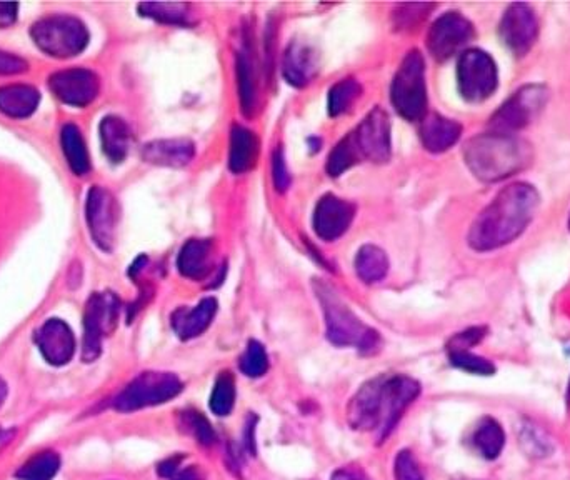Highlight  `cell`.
I'll return each instance as SVG.
<instances>
[{
  "mask_svg": "<svg viewBox=\"0 0 570 480\" xmlns=\"http://www.w3.org/2000/svg\"><path fill=\"white\" fill-rule=\"evenodd\" d=\"M272 179H274L275 189L285 192L290 187V174L285 164L284 150L277 149L272 155Z\"/></svg>",
  "mask_w": 570,
  "mask_h": 480,
  "instance_id": "41",
  "label": "cell"
},
{
  "mask_svg": "<svg viewBox=\"0 0 570 480\" xmlns=\"http://www.w3.org/2000/svg\"><path fill=\"white\" fill-rule=\"evenodd\" d=\"M360 160H370L374 164H384L392 154L389 115L380 107H374L365 115L359 127L350 132Z\"/></svg>",
  "mask_w": 570,
  "mask_h": 480,
  "instance_id": "12",
  "label": "cell"
},
{
  "mask_svg": "<svg viewBox=\"0 0 570 480\" xmlns=\"http://www.w3.org/2000/svg\"><path fill=\"white\" fill-rule=\"evenodd\" d=\"M195 145L187 139L154 140L144 145L142 157L149 164L180 169L194 159Z\"/></svg>",
  "mask_w": 570,
  "mask_h": 480,
  "instance_id": "21",
  "label": "cell"
},
{
  "mask_svg": "<svg viewBox=\"0 0 570 480\" xmlns=\"http://www.w3.org/2000/svg\"><path fill=\"white\" fill-rule=\"evenodd\" d=\"M60 144L72 172L77 175L87 174L90 170L89 150L79 127H75L74 124L64 125L60 132Z\"/></svg>",
  "mask_w": 570,
  "mask_h": 480,
  "instance_id": "28",
  "label": "cell"
},
{
  "mask_svg": "<svg viewBox=\"0 0 570 480\" xmlns=\"http://www.w3.org/2000/svg\"><path fill=\"white\" fill-rule=\"evenodd\" d=\"M19 14V4H12V2H0V29H7L12 27L17 20Z\"/></svg>",
  "mask_w": 570,
  "mask_h": 480,
  "instance_id": "44",
  "label": "cell"
},
{
  "mask_svg": "<svg viewBox=\"0 0 570 480\" xmlns=\"http://www.w3.org/2000/svg\"><path fill=\"white\" fill-rule=\"evenodd\" d=\"M357 162H360V157L355 149L354 140L350 134L345 135L344 139L340 140L330 152L329 160H327V174L330 177H339Z\"/></svg>",
  "mask_w": 570,
  "mask_h": 480,
  "instance_id": "35",
  "label": "cell"
},
{
  "mask_svg": "<svg viewBox=\"0 0 570 480\" xmlns=\"http://www.w3.org/2000/svg\"><path fill=\"white\" fill-rule=\"evenodd\" d=\"M212 262H214L212 240L190 239L180 249L177 269L187 279L202 280L212 270Z\"/></svg>",
  "mask_w": 570,
  "mask_h": 480,
  "instance_id": "22",
  "label": "cell"
},
{
  "mask_svg": "<svg viewBox=\"0 0 570 480\" xmlns=\"http://www.w3.org/2000/svg\"><path fill=\"white\" fill-rule=\"evenodd\" d=\"M349 425L355 430H379L380 427V377L369 380L350 400Z\"/></svg>",
  "mask_w": 570,
  "mask_h": 480,
  "instance_id": "18",
  "label": "cell"
},
{
  "mask_svg": "<svg viewBox=\"0 0 570 480\" xmlns=\"http://www.w3.org/2000/svg\"><path fill=\"white\" fill-rule=\"evenodd\" d=\"M504 44L515 55H525L535 44L539 34V22L534 10L527 4H512L505 10L499 27Z\"/></svg>",
  "mask_w": 570,
  "mask_h": 480,
  "instance_id": "15",
  "label": "cell"
},
{
  "mask_svg": "<svg viewBox=\"0 0 570 480\" xmlns=\"http://www.w3.org/2000/svg\"><path fill=\"white\" fill-rule=\"evenodd\" d=\"M139 12L142 17L155 20L159 24H192L190 5L182 2H145L139 5Z\"/></svg>",
  "mask_w": 570,
  "mask_h": 480,
  "instance_id": "31",
  "label": "cell"
},
{
  "mask_svg": "<svg viewBox=\"0 0 570 480\" xmlns=\"http://www.w3.org/2000/svg\"><path fill=\"white\" fill-rule=\"evenodd\" d=\"M255 417H252V424L245 425L244 430V440L247 447H249L250 454H255V442H254V425H255Z\"/></svg>",
  "mask_w": 570,
  "mask_h": 480,
  "instance_id": "48",
  "label": "cell"
},
{
  "mask_svg": "<svg viewBox=\"0 0 570 480\" xmlns=\"http://www.w3.org/2000/svg\"><path fill=\"white\" fill-rule=\"evenodd\" d=\"M450 362L457 369L465 370L469 374L492 375L495 372L492 362L484 359V357H479V355L470 354L469 350H454V352H450Z\"/></svg>",
  "mask_w": 570,
  "mask_h": 480,
  "instance_id": "38",
  "label": "cell"
},
{
  "mask_svg": "<svg viewBox=\"0 0 570 480\" xmlns=\"http://www.w3.org/2000/svg\"><path fill=\"white\" fill-rule=\"evenodd\" d=\"M484 335L485 330L480 329V327L460 332V334L455 335L454 339L450 340L449 352H454V350H469V347L480 342Z\"/></svg>",
  "mask_w": 570,
  "mask_h": 480,
  "instance_id": "43",
  "label": "cell"
},
{
  "mask_svg": "<svg viewBox=\"0 0 570 480\" xmlns=\"http://www.w3.org/2000/svg\"><path fill=\"white\" fill-rule=\"evenodd\" d=\"M420 140L425 149L434 154L449 150L457 144L462 134V127L455 120L445 119L442 115H427L420 122Z\"/></svg>",
  "mask_w": 570,
  "mask_h": 480,
  "instance_id": "23",
  "label": "cell"
},
{
  "mask_svg": "<svg viewBox=\"0 0 570 480\" xmlns=\"http://www.w3.org/2000/svg\"><path fill=\"white\" fill-rule=\"evenodd\" d=\"M237 80H239L242 114L252 117L257 109V75H255L254 55L249 39L237 54Z\"/></svg>",
  "mask_w": 570,
  "mask_h": 480,
  "instance_id": "27",
  "label": "cell"
},
{
  "mask_svg": "<svg viewBox=\"0 0 570 480\" xmlns=\"http://www.w3.org/2000/svg\"><path fill=\"white\" fill-rule=\"evenodd\" d=\"M182 389L184 384L175 374L142 372L115 397L112 405L119 412H135L152 405L165 404L177 397Z\"/></svg>",
  "mask_w": 570,
  "mask_h": 480,
  "instance_id": "6",
  "label": "cell"
},
{
  "mask_svg": "<svg viewBox=\"0 0 570 480\" xmlns=\"http://www.w3.org/2000/svg\"><path fill=\"white\" fill-rule=\"evenodd\" d=\"M390 100L404 119H424L427 110V87L424 57L420 55L419 50H410L402 60L392 80Z\"/></svg>",
  "mask_w": 570,
  "mask_h": 480,
  "instance_id": "5",
  "label": "cell"
},
{
  "mask_svg": "<svg viewBox=\"0 0 570 480\" xmlns=\"http://www.w3.org/2000/svg\"><path fill=\"white\" fill-rule=\"evenodd\" d=\"M569 229H570V219H569Z\"/></svg>",
  "mask_w": 570,
  "mask_h": 480,
  "instance_id": "50",
  "label": "cell"
},
{
  "mask_svg": "<svg viewBox=\"0 0 570 480\" xmlns=\"http://www.w3.org/2000/svg\"><path fill=\"white\" fill-rule=\"evenodd\" d=\"M27 69H29L27 60L22 59L19 55L0 50V75L24 74V72H27Z\"/></svg>",
  "mask_w": 570,
  "mask_h": 480,
  "instance_id": "42",
  "label": "cell"
},
{
  "mask_svg": "<svg viewBox=\"0 0 570 480\" xmlns=\"http://www.w3.org/2000/svg\"><path fill=\"white\" fill-rule=\"evenodd\" d=\"M170 480H204L200 470L195 467V465H190V467H185V469L177 470V474Z\"/></svg>",
  "mask_w": 570,
  "mask_h": 480,
  "instance_id": "46",
  "label": "cell"
},
{
  "mask_svg": "<svg viewBox=\"0 0 570 480\" xmlns=\"http://www.w3.org/2000/svg\"><path fill=\"white\" fill-rule=\"evenodd\" d=\"M267 369H269V357H267L264 345L257 340H250L245 354L240 359V370L247 377L255 379V377H262Z\"/></svg>",
  "mask_w": 570,
  "mask_h": 480,
  "instance_id": "36",
  "label": "cell"
},
{
  "mask_svg": "<svg viewBox=\"0 0 570 480\" xmlns=\"http://www.w3.org/2000/svg\"><path fill=\"white\" fill-rule=\"evenodd\" d=\"M120 209L114 195L100 185H94L87 194L85 219L95 244L104 252L114 249L119 225Z\"/></svg>",
  "mask_w": 570,
  "mask_h": 480,
  "instance_id": "10",
  "label": "cell"
},
{
  "mask_svg": "<svg viewBox=\"0 0 570 480\" xmlns=\"http://www.w3.org/2000/svg\"><path fill=\"white\" fill-rule=\"evenodd\" d=\"M5 399H7V384L0 379V407L4 405Z\"/></svg>",
  "mask_w": 570,
  "mask_h": 480,
  "instance_id": "49",
  "label": "cell"
},
{
  "mask_svg": "<svg viewBox=\"0 0 570 480\" xmlns=\"http://www.w3.org/2000/svg\"><path fill=\"white\" fill-rule=\"evenodd\" d=\"M395 480H425L417 460L410 450H400L394 462Z\"/></svg>",
  "mask_w": 570,
  "mask_h": 480,
  "instance_id": "40",
  "label": "cell"
},
{
  "mask_svg": "<svg viewBox=\"0 0 570 480\" xmlns=\"http://www.w3.org/2000/svg\"><path fill=\"white\" fill-rule=\"evenodd\" d=\"M434 9L432 4H405L399 5L395 10L394 22L397 29H412L420 24L429 15V10Z\"/></svg>",
  "mask_w": 570,
  "mask_h": 480,
  "instance_id": "39",
  "label": "cell"
},
{
  "mask_svg": "<svg viewBox=\"0 0 570 480\" xmlns=\"http://www.w3.org/2000/svg\"><path fill=\"white\" fill-rule=\"evenodd\" d=\"M282 72L290 85L305 87L319 72V55L312 45L295 40L285 50Z\"/></svg>",
  "mask_w": 570,
  "mask_h": 480,
  "instance_id": "19",
  "label": "cell"
},
{
  "mask_svg": "<svg viewBox=\"0 0 570 480\" xmlns=\"http://www.w3.org/2000/svg\"><path fill=\"white\" fill-rule=\"evenodd\" d=\"M360 92H362V87L355 79L337 82L329 92V114L332 117L345 114L357 102Z\"/></svg>",
  "mask_w": 570,
  "mask_h": 480,
  "instance_id": "34",
  "label": "cell"
},
{
  "mask_svg": "<svg viewBox=\"0 0 570 480\" xmlns=\"http://www.w3.org/2000/svg\"><path fill=\"white\" fill-rule=\"evenodd\" d=\"M60 469V457L54 450H44L30 457L15 477L20 480H52Z\"/></svg>",
  "mask_w": 570,
  "mask_h": 480,
  "instance_id": "32",
  "label": "cell"
},
{
  "mask_svg": "<svg viewBox=\"0 0 570 480\" xmlns=\"http://www.w3.org/2000/svg\"><path fill=\"white\" fill-rule=\"evenodd\" d=\"M259 155V139L254 132L242 125H234L230 129L229 169L234 174L249 172L257 162Z\"/></svg>",
  "mask_w": 570,
  "mask_h": 480,
  "instance_id": "25",
  "label": "cell"
},
{
  "mask_svg": "<svg viewBox=\"0 0 570 480\" xmlns=\"http://www.w3.org/2000/svg\"><path fill=\"white\" fill-rule=\"evenodd\" d=\"M99 134L105 157L112 164L124 162L129 154L130 140H132L129 125L125 124V120L117 115H107L100 122Z\"/></svg>",
  "mask_w": 570,
  "mask_h": 480,
  "instance_id": "24",
  "label": "cell"
},
{
  "mask_svg": "<svg viewBox=\"0 0 570 480\" xmlns=\"http://www.w3.org/2000/svg\"><path fill=\"white\" fill-rule=\"evenodd\" d=\"M355 270L365 284L380 282L389 270V259L384 250L375 245H364L355 257Z\"/></svg>",
  "mask_w": 570,
  "mask_h": 480,
  "instance_id": "29",
  "label": "cell"
},
{
  "mask_svg": "<svg viewBox=\"0 0 570 480\" xmlns=\"http://www.w3.org/2000/svg\"><path fill=\"white\" fill-rule=\"evenodd\" d=\"M315 294L324 312L327 337L337 347H357L362 354L379 349V335L360 322L329 284L315 280Z\"/></svg>",
  "mask_w": 570,
  "mask_h": 480,
  "instance_id": "3",
  "label": "cell"
},
{
  "mask_svg": "<svg viewBox=\"0 0 570 480\" xmlns=\"http://www.w3.org/2000/svg\"><path fill=\"white\" fill-rule=\"evenodd\" d=\"M52 94L72 107H87L99 95V77L89 69H67L49 77Z\"/></svg>",
  "mask_w": 570,
  "mask_h": 480,
  "instance_id": "14",
  "label": "cell"
},
{
  "mask_svg": "<svg viewBox=\"0 0 570 480\" xmlns=\"http://www.w3.org/2000/svg\"><path fill=\"white\" fill-rule=\"evenodd\" d=\"M457 84L460 94L469 102L489 99L497 89V67L494 59L484 50H465L457 65Z\"/></svg>",
  "mask_w": 570,
  "mask_h": 480,
  "instance_id": "9",
  "label": "cell"
},
{
  "mask_svg": "<svg viewBox=\"0 0 570 480\" xmlns=\"http://www.w3.org/2000/svg\"><path fill=\"white\" fill-rule=\"evenodd\" d=\"M40 354L50 365L69 364L75 354L74 332L64 320L49 319L35 335Z\"/></svg>",
  "mask_w": 570,
  "mask_h": 480,
  "instance_id": "17",
  "label": "cell"
},
{
  "mask_svg": "<svg viewBox=\"0 0 570 480\" xmlns=\"http://www.w3.org/2000/svg\"><path fill=\"white\" fill-rule=\"evenodd\" d=\"M30 37L44 54L70 59L82 54L89 44V30L72 15H52L32 25Z\"/></svg>",
  "mask_w": 570,
  "mask_h": 480,
  "instance_id": "4",
  "label": "cell"
},
{
  "mask_svg": "<svg viewBox=\"0 0 570 480\" xmlns=\"http://www.w3.org/2000/svg\"><path fill=\"white\" fill-rule=\"evenodd\" d=\"M355 207L347 200L327 194L314 210V230L320 239L332 242L347 232L354 220Z\"/></svg>",
  "mask_w": 570,
  "mask_h": 480,
  "instance_id": "16",
  "label": "cell"
},
{
  "mask_svg": "<svg viewBox=\"0 0 570 480\" xmlns=\"http://www.w3.org/2000/svg\"><path fill=\"white\" fill-rule=\"evenodd\" d=\"M182 425L194 435L200 445H212L215 442V432L209 420L197 410H185L182 412Z\"/></svg>",
  "mask_w": 570,
  "mask_h": 480,
  "instance_id": "37",
  "label": "cell"
},
{
  "mask_svg": "<svg viewBox=\"0 0 570 480\" xmlns=\"http://www.w3.org/2000/svg\"><path fill=\"white\" fill-rule=\"evenodd\" d=\"M465 164L484 182H497L524 170L532 160L527 142L509 134L477 135L464 149Z\"/></svg>",
  "mask_w": 570,
  "mask_h": 480,
  "instance_id": "2",
  "label": "cell"
},
{
  "mask_svg": "<svg viewBox=\"0 0 570 480\" xmlns=\"http://www.w3.org/2000/svg\"><path fill=\"white\" fill-rule=\"evenodd\" d=\"M547 90L542 85H525L517 90L497 112L490 117L492 132L514 135L524 129L544 109Z\"/></svg>",
  "mask_w": 570,
  "mask_h": 480,
  "instance_id": "8",
  "label": "cell"
},
{
  "mask_svg": "<svg viewBox=\"0 0 570 480\" xmlns=\"http://www.w3.org/2000/svg\"><path fill=\"white\" fill-rule=\"evenodd\" d=\"M330 480H367L364 475L359 474V472H354V470L340 469L335 470L332 474V479Z\"/></svg>",
  "mask_w": 570,
  "mask_h": 480,
  "instance_id": "47",
  "label": "cell"
},
{
  "mask_svg": "<svg viewBox=\"0 0 570 480\" xmlns=\"http://www.w3.org/2000/svg\"><path fill=\"white\" fill-rule=\"evenodd\" d=\"M474 37V27L459 12H449L435 20L427 35V47L437 60L457 54Z\"/></svg>",
  "mask_w": 570,
  "mask_h": 480,
  "instance_id": "13",
  "label": "cell"
},
{
  "mask_svg": "<svg viewBox=\"0 0 570 480\" xmlns=\"http://www.w3.org/2000/svg\"><path fill=\"white\" fill-rule=\"evenodd\" d=\"M215 314H217V300L214 297H207V299L200 300L199 305H195L194 309L180 307L175 310L170 324L179 339H195L204 330L209 329Z\"/></svg>",
  "mask_w": 570,
  "mask_h": 480,
  "instance_id": "20",
  "label": "cell"
},
{
  "mask_svg": "<svg viewBox=\"0 0 570 480\" xmlns=\"http://www.w3.org/2000/svg\"><path fill=\"white\" fill-rule=\"evenodd\" d=\"M475 449L484 459H497L504 449L505 434L499 422L490 417L480 420L474 435H472Z\"/></svg>",
  "mask_w": 570,
  "mask_h": 480,
  "instance_id": "30",
  "label": "cell"
},
{
  "mask_svg": "<svg viewBox=\"0 0 570 480\" xmlns=\"http://www.w3.org/2000/svg\"><path fill=\"white\" fill-rule=\"evenodd\" d=\"M182 459H184V455H174V457H169V459H165L164 462H160L159 467H157V472H159L160 477L172 479V477L177 474Z\"/></svg>",
  "mask_w": 570,
  "mask_h": 480,
  "instance_id": "45",
  "label": "cell"
},
{
  "mask_svg": "<svg viewBox=\"0 0 570 480\" xmlns=\"http://www.w3.org/2000/svg\"><path fill=\"white\" fill-rule=\"evenodd\" d=\"M420 394L417 380L405 375H382L380 377V427L379 439L384 440L394 430L407 407Z\"/></svg>",
  "mask_w": 570,
  "mask_h": 480,
  "instance_id": "11",
  "label": "cell"
},
{
  "mask_svg": "<svg viewBox=\"0 0 570 480\" xmlns=\"http://www.w3.org/2000/svg\"><path fill=\"white\" fill-rule=\"evenodd\" d=\"M40 104L39 90L32 85L12 84L0 87V112L10 119H27Z\"/></svg>",
  "mask_w": 570,
  "mask_h": 480,
  "instance_id": "26",
  "label": "cell"
},
{
  "mask_svg": "<svg viewBox=\"0 0 570 480\" xmlns=\"http://www.w3.org/2000/svg\"><path fill=\"white\" fill-rule=\"evenodd\" d=\"M119 312L120 302L114 292H95L90 295L84 312V362H94L99 357L102 340L117 327Z\"/></svg>",
  "mask_w": 570,
  "mask_h": 480,
  "instance_id": "7",
  "label": "cell"
},
{
  "mask_svg": "<svg viewBox=\"0 0 570 480\" xmlns=\"http://www.w3.org/2000/svg\"><path fill=\"white\" fill-rule=\"evenodd\" d=\"M539 200L537 190L524 182L500 190L492 204L480 212L470 227V247L487 252L510 244L534 219Z\"/></svg>",
  "mask_w": 570,
  "mask_h": 480,
  "instance_id": "1",
  "label": "cell"
},
{
  "mask_svg": "<svg viewBox=\"0 0 570 480\" xmlns=\"http://www.w3.org/2000/svg\"><path fill=\"white\" fill-rule=\"evenodd\" d=\"M235 402V379L230 372H220L215 379L214 389L210 394V410L215 415L225 417L234 409Z\"/></svg>",
  "mask_w": 570,
  "mask_h": 480,
  "instance_id": "33",
  "label": "cell"
}]
</instances>
